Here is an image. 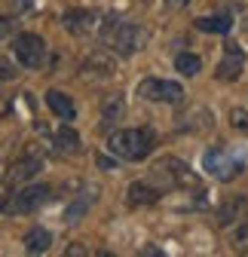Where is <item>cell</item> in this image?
<instances>
[{"label": "cell", "instance_id": "1", "mask_svg": "<svg viewBox=\"0 0 248 257\" xmlns=\"http://www.w3.org/2000/svg\"><path fill=\"white\" fill-rule=\"evenodd\" d=\"M150 184L157 187V190H163V193H169V190H184V187H199V181H196V175L190 172V166L184 163V159H178V156H163V159H157V163H153V169H150Z\"/></svg>", "mask_w": 248, "mask_h": 257}, {"label": "cell", "instance_id": "2", "mask_svg": "<svg viewBox=\"0 0 248 257\" xmlns=\"http://www.w3.org/2000/svg\"><path fill=\"white\" fill-rule=\"evenodd\" d=\"M101 43L110 46V52H116L119 58H129L141 43H144V34L141 28L132 25V22H119V19H107L101 25Z\"/></svg>", "mask_w": 248, "mask_h": 257}, {"label": "cell", "instance_id": "3", "mask_svg": "<svg viewBox=\"0 0 248 257\" xmlns=\"http://www.w3.org/2000/svg\"><path fill=\"white\" fill-rule=\"evenodd\" d=\"M107 150L119 159H129V163H138V159H147L153 150V135L147 128H122V132H113L107 138Z\"/></svg>", "mask_w": 248, "mask_h": 257}, {"label": "cell", "instance_id": "4", "mask_svg": "<svg viewBox=\"0 0 248 257\" xmlns=\"http://www.w3.org/2000/svg\"><path fill=\"white\" fill-rule=\"evenodd\" d=\"M202 166L211 178H218V181H233L236 175H242L245 169V153L233 150V147H211L205 150L202 156Z\"/></svg>", "mask_w": 248, "mask_h": 257}, {"label": "cell", "instance_id": "5", "mask_svg": "<svg viewBox=\"0 0 248 257\" xmlns=\"http://www.w3.org/2000/svg\"><path fill=\"white\" fill-rule=\"evenodd\" d=\"M49 199H52V196H49V187L34 184V187L19 190L16 196L4 205V211H7V214H31V211H37L40 205H46Z\"/></svg>", "mask_w": 248, "mask_h": 257}, {"label": "cell", "instance_id": "6", "mask_svg": "<svg viewBox=\"0 0 248 257\" xmlns=\"http://www.w3.org/2000/svg\"><path fill=\"white\" fill-rule=\"evenodd\" d=\"M138 98L147 101H166V104H181L184 101V89L172 80H141L138 83Z\"/></svg>", "mask_w": 248, "mask_h": 257}, {"label": "cell", "instance_id": "7", "mask_svg": "<svg viewBox=\"0 0 248 257\" xmlns=\"http://www.w3.org/2000/svg\"><path fill=\"white\" fill-rule=\"evenodd\" d=\"M13 49H16V58L25 64V68H43L46 64V43L37 37V34H19L16 37V43H13Z\"/></svg>", "mask_w": 248, "mask_h": 257}, {"label": "cell", "instance_id": "8", "mask_svg": "<svg viewBox=\"0 0 248 257\" xmlns=\"http://www.w3.org/2000/svg\"><path fill=\"white\" fill-rule=\"evenodd\" d=\"M80 74H83L86 80H110V77L116 74V61H113V55H110V52L98 49V52H92V55L83 61Z\"/></svg>", "mask_w": 248, "mask_h": 257}, {"label": "cell", "instance_id": "9", "mask_svg": "<svg viewBox=\"0 0 248 257\" xmlns=\"http://www.w3.org/2000/svg\"><path fill=\"white\" fill-rule=\"evenodd\" d=\"M61 25H65L71 34L86 37L89 31H95V25H98V13H95V10H68L65 16H61Z\"/></svg>", "mask_w": 248, "mask_h": 257}, {"label": "cell", "instance_id": "10", "mask_svg": "<svg viewBox=\"0 0 248 257\" xmlns=\"http://www.w3.org/2000/svg\"><path fill=\"white\" fill-rule=\"evenodd\" d=\"M40 166H43V153H37V147L34 144H28V150H25V156L19 159V163L10 169V181H28L34 172H40Z\"/></svg>", "mask_w": 248, "mask_h": 257}, {"label": "cell", "instance_id": "11", "mask_svg": "<svg viewBox=\"0 0 248 257\" xmlns=\"http://www.w3.org/2000/svg\"><path fill=\"white\" fill-rule=\"evenodd\" d=\"M224 49H227V55H224V61L218 64V71H214V74H218V80H236V77L242 74L245 55L239 52V46H236V43H227Z\"/></svg>", "mask_w": 248, "mask_h": 257}, {"label": "cell", "instance_id": "12", "mask_svg": "<svg viewBox=\"0 0 248 257\" xmlns=\"http://www.w3.org/2000/svg\"><path fill=\"white\" fill-rule=\"evenodd\" d=\"M248 214V199L245 196H233L218 208V227H230V223H239Z\"/></svg>", "mask_w": 248, "mask_h": 257}, {"label": "cell", "instance_id": "13", "mask_svg": "<svg viewBox=\"0 0 248 257\" xmlns=\"http://www.w3.org/2000/svg\"><path fill=\"white\" fill-rule=\"evenodd\" d=\"M160 196H163V190H157L150 181L129 184V202H132V205H153Z\"/></svg>", "mask_w": 248, "mask_h": 257}, {"label": "cell", "instance_id": "14", "mask_svg": "<svg viewBox=\"0 0 248 257\" xmlns=\"http://www.w3.org/2000/svg\"><path fill=\"white\" fill-rule=\"evenodd\" d=\"M46 104H49V110L55 113V116H61V119H74V101L68 98L65 92H58V89H52V92H46Z\"/></svg>", "mask_w": 248, "mask_h": 257}, {"label": "cell", "instance_id": "15", "mask_svg": "<svg viewBox=\"0 0 248 257\" xmlns=\"http://www.w3.org/2000/svg\"><path fill=\"white\" fill-rule=\"evenodd\" d=\"M199 31H205V34H230V16H202L193 22Z\"/></svg>", "mask_w": 248, "mask_h": 257}, {"label": "cell", "instance_id": "16", "mask_svg": "<svg viewBox=\"0 0 248 257\" xmlns=\"http://www.w3.org/2000/svg\"><path fill=\"white\" fill-rule=\"evenodd\" d=\"M92 193H95V190H83L80 193V196L68 205V211H65V223H77L86 211H89V205H92V199H95V196H92Z\"/></svg>", "mask_w": 248, "mask_h": 257}, {"label": "cell", "instance_id": "17", "mask_svg": "<svg viewBox=\"0 0 248 257\" xmlns=\"http://www.w3.org/2000/svg\"><path fill=\"white\" fill-rule=\"evenodd\" d=\"M52 245V236H49V230H40V227H34L28 236H25V251L28 254H43L46 248Z\"/></svg>", "mask_w": 248, "mask_h": 257}, {"label": "cell", "instance_id": "18", "mask_svg": "<svg viewBox=\"0 0 248 257\" xmlns=\"http://www.w3.org/2000/svg\"><path fill=\"white\" fill-rule=\"evenodd\" d=\"M55 147L61 153H77L80 150V138H77V132H74L71 125H61L58 132H55Z\"/></svg>", "mask_w": 248, "mask_h": 257}, {"label": "cell", "instance_id": "19", "mask_svg": "<svg viewBox=\"0 0 248 257\" xmlns=\"http://www.w3.org/2000/svg\"><path fill=\"white\" fill-rule=\"evenodd\" d=\"M122 98L119 95H104V101H101V119L104 122H116L119 116H122Z\"/></svg>", "mask_w": 248, "mask_h": 257}, {"label": "cell", "instance_id": "20", "mask_svg": "<svg viewBox=\"0 0 248 257\" xmlns=\"http://www.w3.org/2000/svg\"><path fill=\"white\" fill-rule=\"evenodd\" d=\"M175 68H178L181 74L193 77V74H199V71H202V61H199V55H193V52H181V55L175 58Z\"/></svg>", "mask_w": 248, "mask_h": 257}, {"label": "cell", "instance_id": "21", "mask_svg": "<svg viewBox=\"0 0 248 257\" xmlns=\"http://www.w3.org/2000/svg\"><path fill=\"white\" fill-rule=\"evenodd\" d=\"M230 245H233V251H248V220L236 223V230L230 233Z\"/></svg>", "mask_w": 248, "mask_h": 257}, {"label": "cell", "instance_id": "22", "mask_svg": "<svg viewBox=\"0 0 248 257\" xmlns=\"http://www.w3.org/2000/svg\"><path fill=\"white\" fill-rule=\"evenodd\" d=\"M230 125H233V128H239V132H248V110L233 107V110H230Z\"/></svg>", "mask_w": 248, "mask_h": 257}, {"label": "cell", "instance_id": "23", "mask_svg": "<svg viewBox=\"0 0 248 257\" xmlns=\"http://www.w3.org/2000/svg\"><path fill=\"white\" fill-rule=\"evenodd\" d=\"M13 4H16V10H19V13H28L31 7H34V0H13Z\"/></svg>", "mask_w": 248, "mask_h": 257}, {"label": "cell", "instance_id": "24", "mask_svg": "<svg viewBox=\"0 0 248 257\" xmlns=\"http://www.w3.org/2000/svg\"><path fill=\"white\" fill-rule=\"evenodd\" d=\"M65 254H68V257H83V254H86V248H83V245H71Z\"/></svg>", "mask_w": 248, "mask_h": 257}, {"label": "cell", "instance_id": "25", "mask_svg": "<svg viewBox=\"0 0 248 257\" xmlns=\"http://www.w3.org/2000/svg\"><path fill=\"white\" fill-rule=\"evenodd\" d=\"M10 77H13V68H10V61L4 58V80H10Z\"/></svg>", "mask_w": 248, "mask_h": 257}, {"label": "cell", "instance_id": "26", "mask_svg": "<svg viewBox=\"0 0 248 257\" xmlns=\"http://www.w3.org/2000/svg\"><path fill=\"white\" fill-rule=\"evenodd\" d=\"M169 7H184V4H190V0H166Z\"/></svg>", "mask_w": 248, "mask_h": 257}]
</instances>
